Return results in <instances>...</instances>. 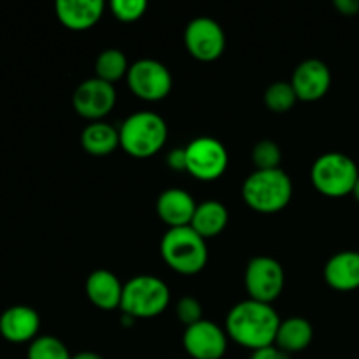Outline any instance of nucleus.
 <instances>
[{
	"label": "nucleus",
	"mask_w": 359,
	"mask_h": 359,
	"mask_svg": "<svg viewBox=\"0 0 359 359\" xmlns=\"http://www.w3.org/2000/svg\"><path fill=\"white\" fill-rule=\"evenodd\" d=\"M116 88L114 84L105 83L98 77H90L77 84L72 95V105L77 114L84 119L102 121L116 105Z\"/></svg>",
	"instance_id": "9b49d317"
},
{
	"label": "nucleus",
	"mask_w": 359,
	"mask_h": 359,
	"mask_svg": "<svg viewBox=\"0 0 359 359\" xmlns=\"http://www.w3.org/2000/svg\"><path fill=\"white\" fill-rule=\"evenodd\" d=\"M123 286L125 284H121L116 273H112L111 270L98 269L88 276L84 290L95 307L102 311H114L121 307Z\"/></svg>",
	"instance_id": "f3484780"
},
{
	"label": "nucleus",
	"mask_w": 359,
	"mask_h": 359,
	"mask_svg": "<svg viewBox=\"0 0 359 359\" xmlns=\"http://www.w3.org/2000/svg\"><path fill=\"white\" fill-rule=\"evenodd\" d=\"M312 339H314V328L307 319L287 318L280 321L279 330H277L276 346L291 356V354L307 349Z\"/></svg>",
	"instance_id": "6ab92c4d"
},
{
	"label": "nucleus",
	"mask_w": 359,
	"mask_h": 359,
	"mask_svg": "<svg viewBox=\"0 0 359 359\" xmlns=\"http://www.w3.org/2000/svg\"><path fill=\"white\" fill-rule=\"evenodd\" d=\"M186 151V172L200 181H214L226 172L228 151L214 137H196Z\"/></svg>",
	"instance_id": "1a4fd4ad"
},
{
	"label": "nucleus",
	"mask_w": 359,
	"mask_h": 359,
	"mask_svg": "<svg viewBox=\"0 0 359 359\" xmlns=\"http://www.w3.org/2000/svg\"><path fill=\"white\" fill-rule=\"evenodd\" d=\"M128 60L121 49L109 48L104 49L97 56L95 62V77L105 81V83H116L128 74Z\"/></svg>",
	"instance_id": "4be33fe9"
},
{
	"label": "nucleus",
	"mask_w": 359,
	"mask_h": 359,
	"mask_svg": "<svg viewBox=\"0 0 359 359\" xmlns=\"http://www.w3.org/2000/svg\"><path fill=\"white\" fill-rule=\"evenodd\" d=\"M160 252L163 262L182 276L202 272L209 259L205 238L200 237L191 226L168 228L161 237Z\"/></svg>",
	"instance_id": "20e7f679"
},
{
	"label": "nucleus",
	"mask_w": 359,
	"mask_h": 359,
	"mask_svg": "<svg viewBox=\"0 0 359 359\" xmlns=\"http://www.w3.org/2000/svg\"><path fill=\"white\" fill-rule=\"evenodd\" d=\"M72 359H104V358L97 353H91V351H83V353L74 354Z\"/></svg>",
	"instance_id": "7c9ffc66"
},
{
	"label": "nucleus",
	"mask_w": 359,
	"mask_h": 359,
	"mask_svg": "<svg viewBox=\"0 0 359 359\" xmlns=\"http://www.w3.org/2000/svg\"><path fill=\"white\" fill-rule=\"evenodd\" d=\"M81 146L91 156H107L119 146V128L105 121H93L81 133Z\"/></svg>",
	"instance_id": "412c9836"
},
{
	"label": "nucleus",
	"mask_w": 359,
	"mask_h": 359,
	"mask_svg": "<svg viewBox=\"0 0 359 359\" xmlns=\"http://www.w3.org/2000/svg\"><path fill=\"white\" fill-rule=\"evenodd\" d=\"M286 283L284 269L272 256H255L249 259L244 273V284L249 298L272 304L280 297Z\"/></svg>",
	"instance_id": "0eeeda50"
},
{
	"label": "nucleus",
	"mask_w": 359,
	"mask_h": 359,
	"mask_svg": "<svg viewBox=\"0 0 359 359\" xmlns=\"http://www.w3.org/2000/svg\"><path fill=\"white\" fill-rule=\"evenodd\" d=\"M228 219V209L217 200H205V202L196 205L195 214L189 226L207 241L210 237H216L221 231L226 228Z\"/></svg>",
	"instance_id": "aec40b11"
},
{
	"label": "nucleus",
	"mask_w": 359,
	"mask_h": 359,
	"mask_svg": "<svg viewBox=\"0 0 359 359\" xmlns=\"http://www.w3.org/2000/svg\"><path fill=\"white\" fill-rule=\"evenodd\" d=\"M293 196V182L283 170H255L242 184V198L259 214H276L286 209Z\"/></svg>",
	"instance_id": "7ed1b4c3"
},
{
	"label": "nucleus",
	"mask_w": 359,
	"mask_h": 359,
	"mask_svg": "<svg viewBox=\"0 0 359 359\" xmlns=\"http://www.w3.org/2000/svg\"><path fill=\"white\" fill-rule=\"evenodd\" d=\"M333 6L344 16H356V14H359V0H335Z\"/></svg>",
	"instance_id": "c756f323"
},
{
	"label": "nucleus",
	"mask_w": 359,
	"mask_h": 359,
	"mask_svg": "<svg viewBox=\"0 0 359 359\" xmlns=\"http://www.w3.org/2000/svg\"><path fill=\"white\" fill-rule=\"evenodd\" d=\"M353 195H354V198H356L358 203H359V179H358L356 186H354V189H353Z\"/></svg>",
	"instance_id": "2f4dec72"
},
{
	"label": "nucleus",
	"mask_w": 359,
	"mask_h": 359,
	"mask_svg": "<svg viewBox=\"0 0 359 359\" xmlns=\"http://www.w3.org/2000/svg\"><path fill=\"white\" fill-rule=\"evenodd\" d=\"M291 84L302 102H318L332 86V72L319 58H307L294 69Z\"/></svg>",
	"instance_id": "ddd939ff"
},
{
	"label": "nucleus",
	"mask_w": 359,
	"mask_h": 359,
	"mask_svg": "<svg viewBox=\"0 0 359 359\" xmlns=\"http://www.w3.org/2000/svg\"><path fill=\"white\" fill-rule=\"evenodd\" d=\"M41 316L28 305H13L0 314V337L11 344H30L39 337Z\"/></svg>",
	"instance_id": "4468645a"
},
{
	"label": "nucleus",
	"mask_w": 359,
	"mask_h": 359,
	"mask_svg": "<svg viewBox=\"0 0 359 359\" xmlns=\"http://www.w3.org/2000/svg\"><path fill=\"white\" fill-rule=\"evenodd\" d=\"M27 359H72V354L60 339L41 335L28 346Z\"/></svg>",
	"instance_id": "b1692460"
},
{
	"label": "nucleus",
	"mask_w": 359,
	"mask_h": 359,
	"mask_svg": "<svg viewBox=\"0 0 359 359\" xmlns=\"http://www.w3.org/2000/svg\"><path fill=\"white\" fill-rule=\"evenodd\" d=\"M325 280L337 291H354L359 287V252L340 251L325 265Z\"/></svg>",
	"instance_id": "a211bd4d"
},
{
	"label": "nucleus",
	"mask_w": 359,
	"mask_h": 359,
	"mask_svg": "<svg viewBox=\"0 0 359 359\" xmlns=\"http://www.w3.org/2000/svg\"><path fill=\"white\" fill-rule=\"evenodd\" d=\"M147 9L146 0H112L111 11L119 21L132 23L140 20Z\"/></svg>",
	"instance_id": "a878e982"
},
{
	"label": "nucleus",
	"mask_w": 359,
	"mask_h": 359,
	"mask_svg": "<svg viewBox=\"0 0 359 359\" xmlns=\"http://www.w3.org/2000/svg\"><path fill=\"white\" fill-rule=\"evenodd\" d=\"M196 205L193 196L186 189L181 188H168L160 193L156 200V212L160 219L168 228H181L189 226L195 214Z\"/></svg>",
	"instance_id": "dca6fc26"
},
{
	"label": "nucleus",
	"mask_w": 359,
	"mask_h": 359,
	"mask_svg": "<svg viewBox=\"0 0 359 359\" xmlns=\"http://www.w3.org/2000/svg\"><path fill=\"white\" fill-rule=\"evenodd\" d=\"M314 188L330 198H342L353 193L359 179L356 161L344 153H325L311 168Z\"/></svg>",
	"instance_id": "423d86ee"
},
{
	"label": "nucleus",
	"mask_w": 359,
	"mask_h": 359,
	"mask_svg": "<svg viewBox=\"0 0 359 359\" xmlns=\"http://www.w3.org/2000/svg\"><path fill=\"white\" fill-rule=\"evenodd\" d=\"M168 137L167 121L153 111H137L119 126V146L132 158L146 160L163 149Z\"/></svg>",
	"instance_id": "f03ea898"
},
{
	"label": "nucleus",
	"mask_w": 359,
	"mask_h": 359,
	"mask_svg": "<svg viewBox=\"0 0 359 359\" xmlns=\"http://www.w3.org/2000/svg\"><path fill=\"white\" fill-rule=\"evenodd\" d=\"M252 163L256 170H276L279 168L280 160H283V151L279 144L270 139H263L252 147Z\"/></svg>",
	"instance_id": "393cba45"
},
{
	"label": "nucleus",
	"mask_w": 359,
	"mask_h": 359,
	"mask_svg": "<svg viewBox=\"0 0 359 359\" xmlns=\"http://www.w3.org/2000/svg\"><path fill=\"white\" fill-rule=\"evenodd\" d=\"M249 359H291V356L287 353H284L283 349H279L276 344H272V346L252 351L251 358Z\"/></svg>",
	"instance_id": "cd10ccee"
},
{
	"label": "nucleus",
	"mask_w": 359,
	"mask_h": 359,
	"mask_svg": "<svg viewBox=\"0 0 359 359\" xmlns=\"http://www.w3.org/2000/svg\"><path fill=\"white\" fill-rule=\"evenodd\" d=\"M280 321L283 319L279 318L272 304H263L249 298L230 309L224 323V332L228 339L237 342L238 346L256 351L276 344Z\"/></svg>",
	"instance_id": "f257e3e1"
},
{
	"label": "nucleus",
	"mask_w": 359,
	"mask_h": 359,
	"mask_svg": "<svg viewBox=\"0 0 359 359\" xmlns=\"http://www.w3.org/2000/svg\"><path fill=\"white\" fill-rule=\"evenodd\" d=\"M184 44L189 55L198 62H216L226 48L223 27L209 16H198L188 23L184 30Z\"/></svg>",
	"instance_id": "9d476101"
},
{
	"label": "nucleus",
	"mask_w": 359,
	"mask_h": 359,
	"mask_svg": "<svg viewBox=\"0 0 359 359\" xmlns=\"http://www.w3.org/2000/svg\"><path fill=\"white\" fill-rule=\"evenodd\" d=\"M170 304V290L154 276H137L123 286L121 311L133 319H149L160 316Z\"/></svg>",
	"instance_id": "39448f33"
},
{
	"label": "nucleus",
	"mask_w": 359,
	"mask_h": 359,
	"mask_svg": "<svg viewBox=\"0 0 359 359\" xmlns=\"http://www.w3.org/2000/svg\"><path fill=\"white\" fill-rule=\"evenodd\" d=\"M182 346L193 359H221L226 354L228 335L214 321L202 319L184 330Z\"/></svg>",
	"instance_id": "f8f14e48"
},
{
	"label": "nucleus",
	"mask_w": 359,
	"mask_h": 359,
	"mask_svg": "<svg viewBox=\"0 0 359 359\" xmlns=\"http://www.w3.org/2000/svg\"><path fill=\"white\" fill-rule=\"evenodd\" d=\"M175 316H177L179 323L188 328V326L195 325V323L202 321V305L196 298L193 297H182L175 305Z\"/></svg>",
	"instance_id": "bb28decb"
},
{
	"label": "nucleus",
	"mask_w": 359,
	"mask_h": 359,
	"mask_svg": "<svg viewBox=\"0 0 359 359\" xmlns=\"http://www.w3.org/2000/svg\"><path fill=\"white\" fill-rule=\"evenodd\" d=\"M105 11L104 0H58L55 13L60 23L74 32H83L98 23Z\"/></svg>",
	"instance_id": "2eb2a0df"
},
{
	"label": "nucleus",
	"mask_w": 359,
	"mask_h": 359,
	"mask_svg": "<svg viewBox=\"0 0 359 359\" xmlns=\"http://www.w3.org/2000/svg\"><path fill=\"white\" fill-rule=\"evenodd\" d=\"M167 163L172 170H186V151L184 149H172L167 154Z\"/></svg>",
	"instance_id": "c85d7f7f"
},
{
	"label": "nucleus",
	"mask_w": 359,
	"mask_h": 359,
	"mask_svg": "<svg viewBox=\"0 0 359 359\" xmlns=\"http://www.w3.org/2000/svg\"><path fill=\"white\" fill-rule=\"evenodd\" d=\"M263 100H265V105L270 111L283 114V112H287L290 109L294 107L298 97L294 93L291 81L290 83L287 81H276V83H272L265 90Z\"/></svg>",
	"instance_id": "5701e85b"
},
{
	"label": "nucleus",
	"mask_w": 359,
	"mask_h": 359,
	"mask_svg": "<svg viewBox=\"0 0 359 359\" xmlns=\"http://www.w3.org/2000/svg\"><path fill=\"white\" fill-rule=\"evenodd\" d=\"M130 90L146 102H160L170 93L172 74L165 63L154 58H140L130 65L126 74Z\"/></svg>",
	"instance_id": "6e6552de"
}]
</instances>
